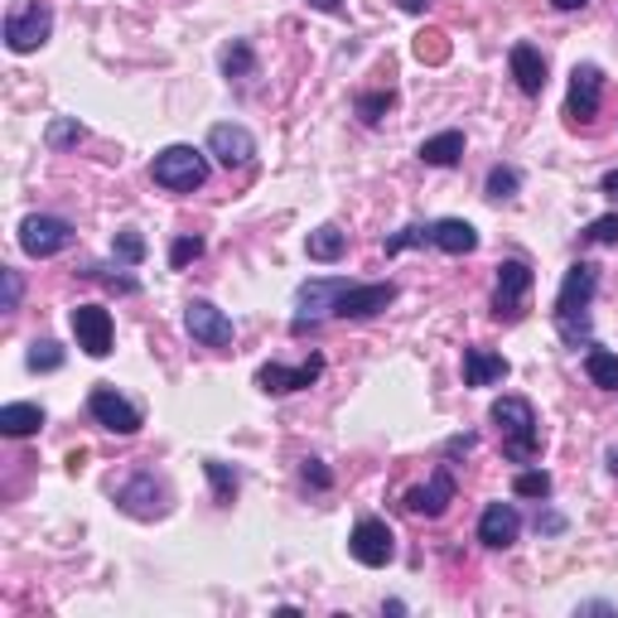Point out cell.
Returning a JSON list of instances; mask_svg holds the SVG:
<instances>
[{
	"label": "cell",
	"instance_id": "cell-1",
	"mask_svg": "<svg viewBox=\"0 0 618 618\" xmlns=\"http://www.w3.org/2000/svg\"><path fill=\"white\" fill-rule=\"evenodd\" d=\"M594 290H599V266L594 262H575L566 271V280H560V295H556L550 319H556V334L570 348L590 343V300H594Z\"/></svg>",
	"mask_w": 618,
	"mask_h": 618
},
{
	"label": "cell",
	"instance_id": "cell-2",
	"mask_svg": "<svg viewBox=\"0 0 618 618\" xmlns=\"http://www.w3.org/2000/svg\"><path fill=\"white\" fill-rule=\"evenodd\" d=\"M488 421L498 425L502 455H508L512 464H532V459L542 455V431H536V411L526 397H498L488 411Z\"/></svg>",
	"mask_w": 618,
	"mask_h": 618
},
{
	"label": "cell",
	"instance_id": "cell-3",
	"mask_svg": "<svg viewBox=\"0 0 618 618\" xmlns=\"http://www.w3.org/2000/svg\"><path fill=\"white\" fill-rule=\"evenodd\" d=\"M150 179L170 194H194V189L208 184V150H194V145H165L150 160Z\"/></svg>",
	"mask_w": 618,
	"mask_h": 618
},
{
	"label": "cell",
	"instance_id": "cell-4",
	"mask_svg": "<svg viewBox=\"0 0 618 618\" xmlns=\"http://www.w3.org/2000/svg\"><path fill=\"white\" fill-rule=\"evenodd\" d=\"M53 35V10L44 0H15L5 10V49L10 53H35Z\"/></svg>",
	"mask_w": 618,
	"mask_h": 618
},
{
	"label": "cell",
	"instance_id": "cell-5",
	"mask_svg": "<svg viewBox=\"0 0 618 618\" xmlns=\"http://www.w3.org/2000/svg\"><path fill=\"white\" fill-rule=\"evenodd\" d=\"M117 508L126 517H136V522H160L170 512V483L160 474H150V469H141L136 478H126L117 488Z\"/></svg>",
	"mask_w": 618,
	"mask_h": 618
},
{
	"label": "cell",
	"instance_id": "cell-6",
	"mask_svg": "<svg viewBox=\"0 0 618 618\" xmlns=\"http://www.w3.org/2000/svg\"><path fill=\"white\" fill-rule=\"evenodd\" d=\"M348 290V280L343 276H314L305 280V286L295 290V319H290V334H310V329H319L324 319L334 314V305H339V295Z\"/></svg>",
	"mask_w": 618,
	"mask_h": 618
},
{
	"label": "cell",
	"instance_id": "cell-7",
	"mask_svg": "<svg viewBox=\"0 0 618 618\" xmlns=\"http://www.w3.org/2000/svg\"><path fill=\"white\" fill-rule=\"evenodd\" d=\"M73 246V222L69 218H53V213H29L20 222V252L35 256V262H49V256L69 252Z\"/></svg>",
	"mask_w": 618,
	"mask_h": 618
},
{
	"label": "cell",
	"instance_id": "cell-8",
	"mask_svg": "<svg viewBox=\"0 0 618 618\" xmlns=\"http://www.w3.org/2000/svg\"><path fill=\"white\" fill-rule=\"evenodd\" d=\"M532 266L526 262H502L498 266V286H493V314L502 324H517L526 310V295H532Z\"/></svg>",
	"mask_w": 618,
	"mask_h": 618
},
{
	"label": "cell",
	"instance_id": "cell-9",
	"mask_svg": "<svg viewBox=\"0 0 618 618\" xmlns=\"http://www.w3.org/2000/svg\"><path fill=\"white\" fill-rule=\"evenodd\" d=\"M348 550H353L358 566L381 570V566H391V556H397V536H391V526L381 522V517H363V522L353 526V536H348Z\"/></svg>",
	"mask_w": 618,
	"mask_h": 618
},
{
	"label": "cell",
	"instance_id": "cell-10",
	"mask_svg": "<svg viewBox=\"0 0 618 618\" xmlns=\"http://www.w3.org/2000/svg\"><path fill=\"white\" fill-rule=\"evenodd\" d=\"M324 377V358L310 353L300 367H286V363H266L262 373H256V387L266 391V397H290V391H305L314 381Z\"/></svg>",
	"mask_w": 618,
	"mask_h": 618
},
{
	"label": "cell",
	"instance_id": "cell-11",
	"mask_svg": "<svg viewBox=\"0 0 618 618\" xmlns=\"http://www.w3.org/2000/svg\"><path fill=\"white\" fill-rule=\"evenodd\" d=\"M87 411H93V421L102 425V431H111V435H136L141 431V407H131L117 387H93Z\"/></svg>",
	"mask_w": 618,
	"mask_h": 618
},
{
	"label": "cell",
	"instance_id": "cell-12",
	"mask_svg": "<svg viewBox=\"0 0 618 618\" xmlns=\"http://www.w3.org/2000/svg\"><path fill=\"white\" fill-rule=\"evenodd\" d=\"M401 290L391 286V280H373V286H348L339 295V305H334V319H373L387 305H397Z\"/></svg>",
	"mask_w": 618,
	"mask_h": 618
},
{
	"label": "cell",
	"instance_id": "cell-13",
	"mask_svg": "<svg viewBox=\"0 0 618 618\" xmlns=\"http://www.w3.org/2000/svg\"><path fill=\"white\" fill-rule=\"evenodd\" d=\"M184 329H189V339L204 348H232V319L218 305H208V300H189Z\"/></svg>",
	"mask_w": 618,
	"mask_h": 618
},
{
	"label": "cell",
	"instance_id": "cell-14",
	"mask_svg": "<svg viewBox=\"0 0 618 618\" xmlns=\"http://www.w3.org/2000/svg\"><path fill=\"white\" fill-rule=\"evenodd\" d=\"M604 102V73L594 63H575L570 73V97H566V117L570 121H594Z\"/></svg>",
	"mask_w": 618,
	"mask_h": 618
},
{
	"label": "cell",
	"instance_id": "cell-15",
	"mask_svg": "<svg viewBox=\"0 0 618 618\" xmlns=\"http://www.w3.org/2000/svg\"><path fill=\"white\" fill-rule=\"evenodd\" d=\"M208 155L222 165V170H242V165H252L256 141H252V131H246V126L218 121V126L208 131Z\"/></svg>",
	"mask_w": 618,
	"mask_h": 618
},
{
	"label": "cell",
	"instance_id": "cell-16",
	"mask_svg": "<svg viewBox=\"0 0 618 618\" xmlns=\"http://www.w3.org/2000/svg\"><path fill=\"white\" fill-rule=\"evenodd\" d=\"M69 324H73L77 348H83L87 358H107L111 353V314L102 305H77L69 314Z\"/></svg>",
	"mask_w": 618,
	"mask_h": 618
},
{
	"label": "cell",
	"instance_id": "cell-17",
	"mask_svg": "<svg viewBox=\"0 0 618 618\" xmlns=\"http://www.w3.org/2000/svg\"><path fill=\"white\" fill-rule=\"evenodd\" d=\"M517 536H522V512H517L512 502H488L478 517V542L493 550H508Z\"/></svg>",
	"mask_w": 618,
	"mask_h": 618
},
{
	"label": "cell",
	"instance_id": "cell-18",
	"mask_svg": "<svg viewBox=\"0 0 618 618\" xmlns=\"http://www.w3.org/2000/svg\"><path fill=\"white\" fill-rule=\"evenodd\" d=\"M455 502V474L440 464L431 474V483H421V488L407 493V512L411 517H445V508Z\"/></svg>",
	"mask_w": 618,
	"mask_h": 618
},
{
	"label": "cell",
	"instance_id": "cell-19",
	"mask_svg": "<svg viewBox=\"0 0 618 618\" xmlns=\"http://www.w3.org/2000/svg\"><path fill=\"white\" fill-rule=\"evenodd\" d=\"M512 363L502 353H488V348H464V387H498L508 381Z\"/></svg>",
	"mask_w": 618,
	"mask_h": 618
},
{
	"label": "cell",
	"instance_id": "cell-20",
	"mask_svg": "<svg viewBox=\"0 0 618 618\" xmlns=\"http://www.w3.org/2000/svg\"><path fill=\"white\" fill-rule=\"evenodd\" d=\"M508 63H512L517 87H522L526 97H542L546 93V59H542V49H532V44H512Z\"/></svg>",
	"mask_w": 618,
	"mask_h": 618
},
{
	"label": "cell",
	"instance_id": "cell-21",
	"mask_svg": "<svg viewBox=\"0 0 618 618\" xmlns=\"http://www.w3.org/2000/svg\"><path fill=\"white\" fill-rule=\"evenodd\" d=\"M431 246H440L449 256H469L478 246V228L464 218H440V222H431Z\"/></svg>",
	"mask_w": 618,
	"mask_h": 618
},
{
	"label": "cell",
	"instance_id": "cell-22",
	"mask_svg": "<svg viewBox=\"0 0 618 618\" xmlns=\"http://www.w3.org/2000/svg\"><path fill=\"white\" fill-rule=\"evenodd\" d=\"M39 425H44V407H35V401H10V407H0V435H10V440L39 435Z\"/></svg>",
	"mask_w": 618,
	"mask_h": 618
},
{
	"label": "cell",
	"instance_id": "cell-23",
	"mask_svg": "<svg viewBox=\"0 0 618 618\" xmlns=\"http://www.w3.org/2000/svg\"><path fill=\"white\" fill-rule=\"evenodd\" d=\"M421 155L425 165H435V170H449V165H459V155H464V131H440V136L421 141Z\"/></svg>",
	"mask_w": 618,
	"mask_h": 618
},
{
	"label": "cell",
	"instance_id": "cell-24",
	"mask_svg": "<svg viewBox=\"0 0 618 618\" xmlns=\"http://www.w3.org/2000/svg\"><path fill=\"white\" fill-rule=\"evenodd\" d=\"M305 252H310V262H339L348 252V232L334 228V222H324V228H314L305 238Z\"/></svg>",
	"mask_w": 618,
	"mask_h": 618
},
{
	"label": "cell",
	"instance_id": "cell-25",
	"mask_svg": "<svg viewBox=\"0 0 618 618\" xmlns=\"http://www.w3.org/2000/svg\"><path fill=\"white\" fill-rule=\"evenodd\" d=\"M204 474L213 483V498H218V508H232V502H238V488H242L238 469L222 464V459H204Z\"/></svg>",
	"mask_w": 618,
	"mask_h": 618
},
{
	"label": "cell",
	"instance_id": "cell-26",
	"mask_svg": "<svg viewBox=\"0 0 618 618\" xmlns=\"http://www.w3.org/2000/svg\"><path fill=\"white\" fill-rule=\"evenodd\" d=\"M584 373H590L594 387L618 391V353L614 348H590V353H584Z\"/></svg>",
	"mask_w": 618,
	"mask_h": 618
},
{
	"label": "cell",
	"instance_id": "cell-27",
	"mask_svg": "<svg viewBox=\"0 0 618 618\" xmlns=\"http://www.w3.org/2000/svg\"><path fill=\"white\" fill-rule=\"evenodd\" d=\"M222 73H228V83L238 77V83H246V77H256V53L246 39H232L228 49H222Z\"/></svg>",
	"mask_w": 618,
	"mask_h": 618
},
{
	"label": "cell",
	"instance_id": "cell-28",
	"mask_svg": "<svg viewBox=\"0 0 618 618\" xmlns=\"http://www.w3.org/2000/svg\"><path fill=\"white\" fill-rule=\"evenodd\" d=\"M517 189H522V174H517L512 165H493L488 179H483V194H488L493 204H502V198H512Z\"/></svg>",
	"mask_w": 618,
	"mask_h": 618
},
{
	"label": "cell",
	"instance_id": "cell-29",
	"mask_svg": "<svg viewBox=\"0 0 618 618\" xmlns=\"http://www.w3.org/2000/svg\"><path fill=\"white\" fill-rule=\"evenodd\" d=\"M25 367H29V373H59V367H63V348L53 339H35V343H29V353H25Z\"/></svg>",
	"mask_w": 618,
	"mask_h": 618
},
{
	"label": "cell",
	"instance_id": "cell-30",
	"mask_svg": "<svg viewBox=\"0 0 618 618\" xmlns=\"http://www.w3.org/2000/svg\"><path fill=\"white\" fill-rule=\"evenodd\" d=\"M353 107H358V117H363L367 126H381V117L397 107V93H391V87H387V93H358Z\"/></svg>",
	"mask_w": 618,
	"mask_h": 618
},
{
	"label": "cell",
	"instance_id": "cell-31",
	"mask_svg": "<svg viewBox=\"0 0 618 618\" xmlns=\"http://www.w3.org/2000/svg\"><path fill=\"white\" fill-rule=\"evenodd\" d=\"M381 246H387V256H401L407 246H431V222H407V228L391 232Z\"/></svg>",
	"mask_w": 618,
	"mask_h": 618
},
{
	"label": "cell",
	"instance_id": "cell-32",
	"mask_svg": "<svg viewBox=\"0 0 618 618\" xmlns=\"http://www.w3.org/2000/svg\"><path fill=\"white\" fill-rule=\"evenodd\" d=\"M512 493L517 498H550V474L546 469H522V474L512 478Z\"/></svg>",
	"mask_w": 618,
	"mask_h": 618
},
{
	"label": "cell",
	"instance_id": "cell-33",
	"mask_svg": "<svg viewBox=\"0 0 618 618\" xmlns=\"http://www.w3.org/2000/svg\"><path fill=\"white\" fill-rule=\"evenodd\" d=\"M580 242H590V246H618V213H604V218H594L590 228L580 232Z\"/></svg>",
	"mask_w": 618,
	"mask_h": 618
},
{
	"label": "cell",
	"instance_id": "cell-34",
	"mask_svg": "<svg viewBox=\"0 0 618 618\" xmlns=\"http://www.w3.org/2000/svg\"><path fill=\"white\" fill-rule=\"evenodd\" d=\"M111 252H117V262L136 266V262H145V238H141L136 228H121V232H117V242H111Z\"/></svg>",
	"mask_w": 618,
	"mask_h": 618
},
{
	"label": "cell",
	"instance_id": "cell-35",
	"mask_svg": "<svg viewBox=\"0 0 618 618\" xmlns=\"http://www.w3.org/2000/svg\"><path fill=\"white\" fill-rule=\"evenodd\" d=\"M415 59H421V63H445L449 59V44H445L440 29H431V35L415 39Z\"/></svg>",
	"mask_w": 618,
	"mask_h": 618
},
{
	"label": "cell",
	"instance_id": "cell-36",
	"mask_svg": "<svg viewBox=\"0 0 618 618\" xmlns=\"http://www.w3.org/2000/svg\"><path fill=\"white\" fill-rule=\"evenodd\" d=\"M83 136H87V131H83V121H77V117H63V121H53V126H49V145H77Z\"/></svg>",
	"mask_w": 618,
	"mask_h": 618
},
{
	"label": "cell",
	"instance_id": "cell-37",
	"mask_svg": "<svg viewBox=\"0 0 618 618\" xmlns=\"http://www.w3.org/2000/svg\"><path fill=\"white\" fill-rule=\"evenodd\" d=\"M204 256V238H174L170 246V266L179 271V266H189V262H198Z\"/></svg>",
	"mask_w": 618,
	"mask_h": 618
},
{
	"label": "cell",
	"instance_id": "cell-38",
	"mask_svg": "<svg viewBox=\"0 0 618 618\" xmlns=\"http://www.w3.org/2000/svg\"><path fill=\"white\" fill-rule=\"evenodd\" d=\"M300 474H305V483H310V488H334V474H329V469H324V459H305V464H300Z\"/></svg>",
	"mask_w": 618,
	"mask_h": 618
},
{
	"label": "cell",
	"instance_id": "cell-39",
	"mask_svg": "<svg viewBox=\"0 0 618 618\" xmlns=\"http://www.w3.org/2000/svg\"><path fill=\"white\" fill-rule=\"evenodd\" d=\"M0 280H5V300H0V310L15 314L20 310V290H25L20 286V271H0Z\"/></svg>",
	"mask_w": 618,
	"mask_h": 618
},
{
	"label": "cell",
	"instance_id": "cell-40",
	"mask_svg": "<svg viewBox=\"0 0 618 618\" xmlns=\"http://www.w3.org/2000/svg\"><path fill=\"white\" fill-rule=\"evenodd\" d=\"M83 276H97V280H107V286H111V290H121V295H136V290H141V286H136V280H131V276H102V271H97V266H87Z\"/></svg>",
	"mask_w": 618,
	"mask_h": 618
},
{
	"label": "cell",
	"instance_id": "cell-41",
	"mask_svg": "<svg viewBox=\"0 0 618 618\" xmlns=\"http://www.w3.org/2000/svg\"><path fill=\"white\" fill-rule=\"evenodd\" d=\"M474 445H478V435H455V440L445 445V455H469Z\"/></svg>",
	"mask_w": 618,
	"mask_h": 618
},
{
	"label": "cell",
	"instance_id": "cell-42",
	"mask_svg": "<svg viewBox=\"0 0 618 618\" xmlns=\"http://www.w3.org/2000/svg\"><path fill=\"white\" fill-rule=\"evenodd\" d=\"M560 526H566V522H560V517H556V512H546V517H536V532H560Z\"/></svg>",
	"mask_w": 618,
	"mask_h": 618
},
{
	"label": "cell",
	"instance_id": "cell-43",
	"mask_svg": "<svg viewBox=\"0 0 618 618\" xmlns=\"http://www.w3.org/2000/svg\"><path fill=\"white\" fill-rule=\"evenodd\" d=\"M599 194H609V198H618V170H609L599 179Z\"/></svg>",
	"mask_w": 618,
	"mask_h": 618
},
{
	"label": "cell",
	"instance_id": "cell-44",
	"mask_svg": "<svg viewBox=\"0 0 618 618\" xmlns=\"http://www.w3.org/2000/svg\"><path fill=\"white\" fill-rule=\"evenodd\" d=\"M310 5L319 10V15H339V10H343V0H310Z\"/></svg>",
	"mask_w": 618,
	"mask_h": 618
},
{
	"label": "cell",
	"instance_id": "cell-45",
	"mask_svg": "<svg viewBox=\"0 0 618 618\" xmlns=\"http://www.w3.org/2000/svg\"><path fill=\"white\" fill-rule=\"evenodd\" d=\"M580 614H618V604H604V599H594V604H580Z\"/></svg>",
	"mask_w": 618,
	"mask_h": 618
},
{
	"label": "cell",
	"instance_id": "cell-46",
	"mask_svg": "<svg viewBox=\"0 0 618 618\" xmlns=\"http://www.w3.org/2000/svg\"><path fill=\"white\" fill-rule=\"evenodd\" d=\"M397 5H401V10H407V15H421V10H425V5H431V0H397Z\"/></svg>",
	"mask_w": 618,
	"mask_h": 618
},
{
	"label": "cell",
	"instance_id": "cell-47",
	"mask_svg": "<svg viewBox=\"0 0 618 618\" xmlns=\"http://www.w3.org/2000/svg\"><path fill=\"white\" fill-rule=\"evenodd\" d=\"M550 5H556V10H584L590 0H550Z\"/></svg>",
	"mask_w": 618,
	"mask_h": 618
},
{
	"label": "cell",
	"instance_id": "cell-48",
	"mask_svg": "<svg viewBox=\"0 0 618 618\" xmlns=\"http://www.w3.org/2000/svg\"><path fill=\"white\" fill-rule=\"evenodd\" d=\"M609 474H618V445L609 449Z\"/></svg>",
	"mask_w": 618,
	"mask_h": 618
}]
</instances>
